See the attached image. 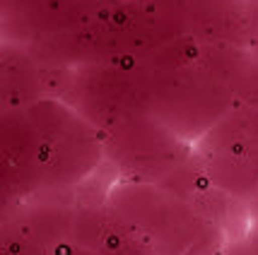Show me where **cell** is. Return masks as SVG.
<instances>
[{
  "instance_id": "1",
  "label": "cell",
  "mask_w": 258,
  "mask_h": 255,
  "mask_svg": "<svg viewBox=\"0 0 258 255\" xmlns=\"http://www.w3.org/2000/svg\"><path fill=\"white\" fill-rule=\"evenodd\" d=\"M181 34L155 17L140 0L111 5L73 32L27 46L44 67L73 70L82 65L135 67L157 46L179 39Z\"/></svg>"
},
{
  "instance_id": "2",
  "label": "cell",
  "mask_w": 258,
  "mask_h": 255,
  "mask_svg": "<svg viewBox=\"0 0 258 255\" xmlns=\"http://www.w3.org/2000/svg\"><path fill=\"white\" fill-rule=\"evenodd\" d=\"M106 205L131 224L157 255H217L225 253L229 243L225 233L188 200L159 183L118 178L109 188Z\"/></svg>"
},
{
  "instance_id": "3",
  "label": "cell",
  "mask_w": 258,
  "mask_h": 255,
  "mask_svg": "<svg viewBox=\"0 0 258 255\" xmlns=\"http://www.w3.org/2000/svg\"><path fill=\"white\" fill-rule=\"evenodd\" d=\"M24 111L44 142V188L39 198L75 202V193L106 164L104 133L53 97H44Z\"/></svg>"
},
{
  "instance_id": "4",
  "label": "cell",
  "mask_w": 258,
  "mask_h": 255,
  "mask_svg": "<svg viewBox=\"0 0 258 255\" xmlns=\"http://www.w3.org/2000/svg\"><path fill=\"white\" fill-rule=\"evenodd\" d=\"M44 87L46 97L66 101L99 133H109L150 109V75L140 67H44Z\"/></svg>"
},
{
  "instance_id": "5",
  "label": "cell",
  "mask_w": 258,
  "mask_h": 255,
  "mask_svg": "<svg viewBox=\"0 0 258 255\" xmlns=\"http://www.w3.org/2000/svg\"><path fill=\"white\" fill-rule=\"evenodd\" d=\"M236 106L234 94L198 63L150 75L147 113L193 147Z\"/></svg>"
},
{
  "instance_id": "6",
  "label": "cell",
  "mask_w": 258,
  "mask_h": 255,
  "mask_svg": "<svg viewBox=\"0 0 258 255\" xmlns=\"http://www.w3.org/2000/svg\"><path fill=\"white\" fill-rule=\"evenodd\" d=\"M106 164L123 181L162 183L193 156V144L174 135L150 113L104 133Z\"/></svg>"
},
{
  "instance_id": "7",
  "label": "cell",
  "mask_w": 258,
  "mask_h": 255,
  "mask_svg": "<svg viewBox=\"0 0 258 255\" xmlns=\"http://www.w3.org/2000/svg\"><path fill=\"white\" fill-rule=\"evenodd\" d=\"M75 202L34 198L5 207L0 226L3 255H53L70 241Z\"/></svg>"
},
{
  "instance_id": "8",
  "label": "cell",
  "mask_w": 258,
  "mask_h": 255,
  "mask_svg": "<svg viewBox=\"0 0 258 255\" xmlns=\"http://www.w3.org/2000/svg\"><path fill=\"white\" fill-rule=\"evenodd\" d=\"M3 207L41 195L44 188V142L27 111H3Z\"/></svg>"
},
{
  "instance_id": "9",
  "label": "cell",
  "mask_w": 258,
  "mask_h": 255,
  "mask_svg": "<svg viewBox=\"0 0 258 255\" xmlns=\"http://www.w3.org/2000/svg\"><path fill=\"white\" fill-rule=\"evenodd\" d=\"M101 10L87 0H3L5 41L34 46L92 22Z\"/></svg>"
},
{
  "instance_id": "10",
  "label": "cell",
  "mask_w": 258,
  "mask_h": 255,
  "mask_svg": "<svg viewBox=\"0 0 258 255\" xmlns=\"http://www.w3.org/2000/svg\"><path fill=\"white\" fill-rule=\"evenodd\" d=\"M70 241L94 255H157V250L106 202L75 205Z\"/></svg>"
},
{
  "instance_id": "11",
  "label": "cell",
  "mask_w": 258,
  "mask_h": 255,
  "mask_svg": "<svg viewBox=\"0 0 258 255\" xmlns=\"http://www.w3.org/2000/svg\"><path fill=\"white\" fill-rule=\"evenodd\" d=\"M198 65L220 79L241 106H258V56L244 46H203Z\"/></svg>"
},
{
  "instance_id": "12",
  "label": "cell",
  "mask_w": 258,
  "mask_h": 255,
  "mask_svg": "<svg viewBox=\"0 0 258 255\" xmlns=\"http://www.w3.org/2000/svg\"><path fill=\"white\" fill-rule=\"evenodd\" d=\"M46 97L44 67L22 44H3V111H24Z\"/></svg>"
},
{
  "instance_id": "13",
  "label": "cell",
  "mask_w": 258,
  "mask_h": 255,
  "mask_svg": "<svg viewBox=\"0 0 258 255\" xmlns=\"http://www.w3.org/2000/svg\"><path fill=\"white\" fill-rule=\"evenodd\" d=\"M193 149L196 152H217V154L258 156V106L239 104Z\"/></svg>"
},
{
  "instance_id": "14",
  "label": "cell",
  "mask_w": 258,
  "mask_h": 255,
  "mask_svg": "<svg viewBox=\"0 0 258 255\" xmlns=\"http://www.w3.org/2000/svg\"><path fill=\"white\" fill-rule=\"evenodd\" d=\"M225 255H258V217L251 214V224L246 226V231L227 243Z\"/></svg>"
},
{
  "instance_id": "15",
  "label": "cell",
  "mask_w": 258,
  "mask_h": 255,
  "mask_svg": "<svg viewBox=\"0 0 258 255\" xmlns=\"http://www.w3.org/2000/svg\"><path fill=\"white\" fill-rule=\"evenodd\" d=\"M246 48L251 51V53H256V56H258V24L251 29V32H248V46H246Z\"/></svg>"
},
{
  "instance_id": "16",
  "label": "cell",
  "mask_w": 258,
  "mask_h": 255,
  "mask_svg": "<svg viewBox=\"0 0 258 255\" xmlns=\"http://www.w3.org/2000/svg\"><path fill=\"white\" fill-rule=\"evenodd\" d=\"M217 255H225V253H217Z\"/></svg>"
}]
</instances>
